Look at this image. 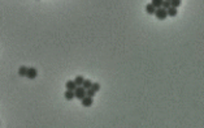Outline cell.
Listing matches in <instances>:
<instances>
[{"mask_svg":"<svg viewBox=\"0 0 204 128\" xmlns=\"http://www.w3.org/2000/svg\"><path fill=\"white\" fill-rule=\"evenodd\" d=\"M167 13H168V16L174 17V16H177V8H174V7H169L167 9Z\"/></svg>","mask_w":204,"mask_h":128,"instance_id":"5b68a950","label":"cell"},{"mask_svg":"<svg viewBox=\"0 0 204 128\" xmlns=\"http://www.w3.org/2000/svg\"><path fill=\"white\" fill-rule=\"evenodd\" d=\"M169 7H170V2H169V0H164V2H162V4H161V8L168 9Z\"/></svg>","mask_w":204,"mask_h":128,"instance_id":"9a60e30c","label":"cell"},{"mask_svg":"<svg viewBox=\"0 0 204 128\" xmlns=\"http://www.w3.org/2000/svg\"><path fill=\"white\" fill-rule=\"evenodd\" d=\"M65 86H66V89H68V90H74V89H75V84H74V81H70V80L66 82Z\"/></svg>","mask_w":204,"mask_h":128,"instance_id":"30bf717a","label":"cell"},{"mask_svg":"<svg viewBox=\"0 0 204 128\" xmlns=\"http://www.w3.org/2000/svg\"><path fill=\"white\" fill-rule=\"evenodd\" d=\"M36 75H38V72H36V69L35 68H28V71H26V76H28V78H30V80H34V78L36 77Z\"/></svg>","mask_w":204,"mask_h":128,"instance_id":"3957f363","label":"cell"},{"mask_svg":"<svg viewBox=\"0 0 204 128\" xmlns=\"http://www.w3.org/2000/svg\"><path fill=\"white\" fill-rule=\"evenodd\" d=\"M86 96H89V97H94L95 96V92L91 89V88H89V89H86Z\"/></svg>","mask_w":204,"mask_h":128,"instance_id":"2e32d148","label":"cell"},{"mask_svg":"<svg viewBox=\"0 0 204 128\" xmlns=\"http://www.w3.org/2000/svg\"><path fill=\"white\" fill-rule=\"evenodd\" d=\"M83 80H85V78L82 77V76H77V77H75V80H74L75 86H81L82 82H83Z\"/></svg>","mask_w":204,"mask_h":128,"instance_id":"9c48e42d","label":"cell"},{"mask_svg":"<svg viewBox=\"0 0 204 128\" xmlns=\"http://www.w3.org/2000/svg\"><path fill=\"white\" fill-rule=\"evenodd\" d=\"M91 84L92 82L90 81V80H83V82H82V88H85V89H89V88H91Z\"/></svg>","mask_w":204,"mask_h":128,"instance_id":"7c38bea8","label":"cell"},{"mask_svg":"<svg viewBox=\"0 0 204 128\" xmlns=\"http://www.w3.org/2000/svg\"><path fill=\"white\" fill-rule=\"evenodd\" d=\"M65 98H66L68 101H70V99L74 98V92H73V90H68V89H66V92H65Z\"/></svg>","mask_w":204,"mask_h":128,"instance_id":"8992f818","label":"cell"},{"mask_svg":"<svg viewBox=\"0 0 204 128\" xmlns=\"http://www.w3.org/2000/svg\"><path fill=\"white\" fill-rule=\"evenodd\" d=\"M179 5H181V0H170V7L178 8Z\"/></svg>","mask_w":204,"mask_h":128,"instance_id":"4fadbf2b","label":"cell"},{"mask_svg":"<svg viewBox=\"0 0 204 128\" xmlns=\"http://www.w3.org/2000/svg\"><path fill=\"white\" fill-rule=\"evenodd\" d=\"M155 9H156V8H155L152 4H147L146 5V12L148 13V14H153L155 13Z\"/></svg>","mask_w":204,"mask_h":128,"instance_id":"52a82bcc","label":"cell"},{"mask_svg":"<svg viewBox=\"0 0 204 128\" xmlns=\"http://www.w3.org/2000/svg\"><path fill=\"white\" fill-rule=\"evenodd\" d=\"M162 2H164V0H152V3H151V4H152L155 8H160L161 4H162Z\"/></svg>","mask_w":204,"mask_h":128,"instance_id":"8fae6325","label":"cell"},{"mask_svg":"<svg viewBox=\"0 0 204 128\" xmlns=\"http://www.w3.org/2000/svg\"><path fill=\"white\" fill-rule=\"evenodd\" d=\"M73 92H74V97L78 99H82L86 96V89L82 88V86H75V89Z\"/></svg>","mask_w":204,"mask_h":128,"instance_id":"6da1fadb","label":"cell"},{"mask_svg":"<svg viewBox=\"0 0 204 128\" xmlns=\"http://www.w3.org/2000/svg\"><path fill=\"white\" fill-rule=\"evenodd\" d=\"M169 2H170V0H169Z\"/></svg>","mask_w":204,"mask_h":128,"instance_id":"e0dca14e","label":"cell"},{"mask_svg":"<svg viewBox=\"0 0 204 128\" xmlns=\"http://www.w3.org/2000/svg\"><path fill=\"white\" fill-rule=\"evenodd\" d=\"M26 71H28V67L22 66V67H20V69H18V75H20L21 77H24V76H26Z\"/></svg>","mask_w":204,"mask_h":128,"instance_id":"ba28073f","label":"cell"},{"mask_svg":"<svg viewBox=\"0 0 204 128\" xmlns=\"http://www.w3.org/2000/svg\"><path fill=\"white\" fill-rule=\"evenodd\" d=\"M81 101H82V106H85V107H90V106L92 105V97L85 96Z\"/></svg>","mask_w":204,"mask_h":128,"instance_id":"277c9868","label":"cell"},{"mask_svg":"<svg viewBox=\"0 0 204 128\" xmlns=\"http://www.w3.org/2000/svg\"><path fill=\"white\" fill-rule=\"evenodd\" d=\"M155 16H156L159 20H165L167 18V16H168V13H167V9H164V8H156L155 9Z\"/></svg>","mask_w":204,"mask_h":128,"instance_id":"7a4b0ae2","label":"cell"},{"mask_svg":"<svg viewBox=\"0 0 204 128\" xmlns=\"http://www.w3.org/2000/svg\"><path fill=\"white\" fill-rule=\"evenodd\" d=\"M91 89L94 90V92H98V90H99L100 89V84H98V82H92V84H91Z\"/></svg>","mask_w":204,"mask_h":128,"instance_id":"5bb4252c","label":"cell"}]
</instances>
